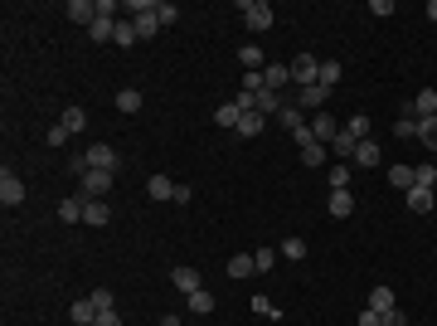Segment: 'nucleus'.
I'll list each match as a JSON object with an SVG mask.
<instances>
[{
	"instance_id": "nucleus-1",
	"label": "nucleus",
	"mask_w": 437,
	"mask_h": 326,
	"mask_svg": "<svg viewBox=\"0 0 437 326\" xmlns=\"http://www.w3.org/2000/svg\"><path fill=\"white\" fill-rule=\"evenodd\" d=\"M238 15H243V25L248 30H272V5H267V0H243V5H238Z\"/></svg>"
},
{
	"instance_id": "nucleus-2",
	"label": "nucleus",
	"mask_w": 437,
	"mask_h": 326,
	"mask_svg": "<svg viewBox=\"0 0 437 326\" xmlns=\"http://www.w3.org/2000/svg\"><path fill=\"white\" fill-rule=\"evenodd\" d=\"M287 69H292V83H301V88L321 83V59H316V54H297Z\"/></svg>"
},
{
	"instance_id": "nucleus-3",
	"label": "nucleus",
	"mask_w": 437,
	"mask_h": 326,
	"mask_svg": "<svg viewBox=\"0 0 437 326\" xmlns=\"http://www.w3.org/2000/svg\"><path fill=\"white\" fill-rule=\"evenodd\" d=\"M0 205H5V209L25 205V181H20L15 171H0Z\"/></svg>"
},
{
	"instance_id": "nucleus-4",
	"label": "nucleus",
	"mask_w": 437,
	"mask_h": 326,
	"mask_svg": "<svg viewBox=\"0 0 437 326\" xmlns=\"http://www.w3.org/2000/svg\"><path fill=\"white\" fill-rule=\"evenodd\" d=\"M83 156H88L92 171H117V146H107V141H92Z\"/></svg>"
},
{
	"instance_id": "nucleus-5",
	"label": "nucleus",
	"mask_w": 437,
	"mask_h": 326,
	"mask_svg": "<svg viewBox=\"0 0 437 326\" xmlns=\"http://www.w3.org/2000/svg\"><path fill=\"white\" fill-rule=\"evenodd\" d=\"M112 190V171H88L83 176V200H102Z\"/></svg>"
},
{
	"instance_id": "nucleus-6",
	"label": "nucleus",
	"mask_w": 437,
	"mask_h": 326,
	"mask_svg": "<svg viewBox=\"0 0 437 326\" xmlns=\"http://www.w3.org/2000/svg\"><path fill=\"white\" fill-rule=\"evenodd\" d=\"M311 137H316L321 146H331V141L340 137V127H336V117H331V113H316V117H311Z\"/></svg>"
},
{
	"instance_id": "nucleus-7",
	"label": "nucleus",
	"mask_w": 437,
	"mask_h": 326,
	"mask_svg": "<svg viewBox=\"0 0 437 326\" xmlns=\"http://www.w3.org/2000/svg\"><path fill=\"white\" fill-rule=\"evenodd\" d=\"M408 117H437V88H423L418 97H413V107H408Z\"/></svg>"
},
{
	"instance_id": "nucleus-8",
	"label": "nucleus",
	"mask_w": 437,
	"mask_h": 326,
	"mask_svg": "<svg viewBox=\"0 0 437 326\" xmlns=\"http://www.w3.org/2000/svg\"><path fill=\"white\" fill-rule=\"evenodd\" d=\"M68 20H78V25H92L97 20V0H68V10H64Z\"/></svg>"
},
{
	"instance_id": "nucleus-9",
	"label": "nucleus",
	"mask_w": 437,
	"mask_h": 326,
	"mask_svg": "<svg viewBox=\"0 0 437 326\" xmlns=\"http://www.w3.org/2000/svg\"><path fill=\"white\" fill-rule=\"evenodd\" d=\"M253 273H258L253 253H234V258H229V278H234V283H243V278H253Z\"/></svg>"
},
{
	"instance_id": "nucleus-10",
	"label": "nucleus",
	"mask_w": 437,
	"mask_h": 326,
	"mask_svg": "<svg viewBox=\"0 0 437 326\" xmlns=\"http://www.w3.org/2000/svg\"><path fill=\"white\" fill-rule=\"evenodd\" d=\"M83 209H88V200H83V195H68V200H59V220H64V224H78Z\"/></svg>"
},
{
	"instance_id": "nucleus-11",
	"label": "nucleus",
	"mask_w": 437,
	"mask_h": 326,
	"mask_svg": "<svg viewBox=\"0 0 437 326\" xmlns=\"http://www.w3.org/2000/svg\"><path fill=\"white\" fill-rule=\"evenodd\" d=\"M171 288L190 297V292H199V273H195V268H175V273H171Z\"/></svg>"
},
{
	"instance_id": "nucleus-12",
	"label": "nucleus",
	"mask_w": 437,
	"mask_h": 326,
	"mask_svg": "<svg viewBox=\"0 0 437 326\" xmlns=\"http://www.w3.org/2000/svg\"><path fill=\"white\" fill-rule=\"evenodd\" d=\"M350 161H355V166H379V161H384V151H379V141H360Z\"/></svg>"
},
{
	"instance_id": "nucleus-13",
	"label": "nucleus",
	"mask_w": 437,
	"mask_h": 326,
	"mask_svg": "<svg viewBox=\"0 0 437 326\" xmlns=\"http://www.w3.org/2000/svg\"><path fill=\"white\" fill-rule=\"evenodd\" d=\"M389 185H394V190H403V195H408V190H413V185H418V166H394V171H389Z\"/></svg>"
},
{
	"instance_id": "nucleus-14",
	"label": "nucleus",
	"mask_w": 437,
	"mask_h": 326,
	"mask_svg": "<svg viewBox=\"0 0 437 326\" xmlns=\"http://www.w3.org/2000/svg\"><path fill=\"white\" fill-rule=\"evenodd\" d=\"M262 83H267L272 93H282V83H292V69H287V64H267V69H262Z\"/></svg>"
},
{
	"instance_id": "nucleus-15",
	"label": "nucleus",
	"mask_w": 437,
	"mask_h": 326,
	"mask_svg": "<svg viewBox=\"0 0 437 326\" xmlns=\"http://www.w3.org/2000/svg\"><path fill=\"white\" fill-rule=\"evenodd\" d=\"M146 195H151V200H175V181H171V176H151V181H146Z\"/></svg>"
},
{
	"instance_id": "nucleus-16",
	"label": "nucleus",
	"mask_w": 437,
	"mask_h": 326,
	"mask_svg": "<svg viewBox=\"0 0 437 326\" xmlns=\"http://www.w3.org/2000/svg\"><path fill=\"white\" fill-rule=\"evenodd\" d=\"M325 97H331V88H321V83H311V88H301V93H297V107H301V113H306V107H321Z\"/></svg>"
},
{
	"instance_id": "nucleus-17",
	"label": "nucleus",
	"mask_w": 437,
	"mask_h": 326,
	"mask_svg": "<svg viewBox=\"0 0 437 326\" xmlns=\"http://www.w3.org/2000/svg\"><path fill=\"white\" fill-rule=\"evenodd\" d=\"M83 220H88L92 229H102L107 220H112V209H107V200H88V209H83Z\"/></svg>"
},
{
	"instance_id": "nucleus-18",
	"label": "nucleus",
	"mask_w": 437,
	"mask_h": 326,
	"mask_svg": "<svg viewBox=\"0 0 437 326\" xmlns=\"http://www.w3.org/2000/svg\"><path fill=\"white\" fill-rule=\"evenodd\" d=\"M68 316H73V321H78V326H92V321H97V316H102V312H97V307H92V297H83V302H73V307H68Z\"/></svg>"
},
{
	"instance_id": "nucleus-19",
	"label": "nucleus",
	"mask_w": 437,
	"mask_h": 326,
	"mask_svg": "<svg viewBox=\"0 0 437 326\" xmlns=\"http://www.w3.org/2000/svg\"><path fill=\"white\" fill-rule=\"evenodd\" d=\"M369 307H374L379 316L394 312V307H399V302H394V288H369Z\"/></svg>"
},
{
	"instance_id": "nucleus-20",
	"label": "nucleus",
	"mask_w": 437,
	"mask_h": 326,
	"mask_svg": "<svg viewBox=\"0 0 437 326\" xmlns=\"http://www.w3.org/2000/svg\"><path fill=\"white\" fill-rule=\"evenodd\" d=\"M277 122H282L292 137H297V132H306V122H301V107H297V102H287V107H282V113H277Z\"/></svg>"
},
{
	"instance_id": "nucleus-21",
	"label": "nucleus",
	"mask_w": 437,
	"mask_h": 326,
	"mask_svg": "<svg viewBox=\"0 0 437 326\" xmlns=\"http://www.w3.org/2000/svg\"><path fill=\"white\" fill-rule=\"evenodd\" d=\"M282 107H287V102H282V93H272V88H267V93H258V113H262V117H277Z\"/></svg>"
},
{
	"instance_id": "nucleus-22",
	"label": "nucleus",
	"mask_w": 437,
	"mask_h": 326,
	"mask_svg": "<svg viewBox=\"0 0 437 326\" xmlns=\"http://www.w3.org/2000/svg\"><path fill=\"white\" fill-rule=\"evenodd\" d=\"M331 214H336V220L355 214V195H350V190H331Z\"/></svg>"
},
{
	"instance_id": "nucleus-23",
	"label": "nucleus",
	"mask_w": 437,
	"mask_h": 326,
	"mask_svg": "<svg viewBox=\"0 0 437 326\" xmlns=\"http://www.w3.org/2000/svg\"><path fill=\"white\" fill-rule=\"evenodd\" d=\"M408 209H413V214H427V209H432V190H427V185H413V190H408Z\"/></svg>"
},
{
	"instance_id": "nucleus-24",
	"label": "nucleus",
	"mask_w": 437,
	"mask_h": 326,
	"mask_svg": "<svg viewBox=\"0 0 437 326\" xmlns=\"http://www.w3.org/2000/svg\"><path fill=\"white\" fill-rule=\"evenodd\" d=\"M88 34H92L97 44H107V39H112V34H117V20H107V15H97V20L88 25Z\"/></svg>"
},
{
	"instance_id": "nucleus-25",
	"label": "nucleus",
	"mask_w": 437,
	"mask_h": 326,
	"mask_svg": "<svg viewBox=\"0 0 437 326\" xmlns=\"http://www.w3.org/2000/svg\"><path fill=\"white\" fill-rule=\"evenodd\" d=\"M185 302H190V312H195V316H209V312H214V292H204V288H199V292H190Z\"/></svg>"
},
{
	"instance_id": "nucleus-26",
	"label": "nucleus",
	"mask_w": 437,
	"mask_h": 326,
	"mask_svg": "<svg viewBox=\"0 0 437 326\" xmlns=\"http://www.w3.org/2000/svg\"><path fill=\"white\" fill-rule=\"evenodd\" d=\"M117 113H127V117L141 113V93H136V88H122V93H117Z\"/></svg>"
},
{
	"instance_id": "nucleus-27",
	"label": "nucleus",
	"mask_w": 437,
	"mask_h": 326,
	"mask_svg": "<svg viewBox=\"0 0 437 326\" xmlns=\"http://www.w3.org/2000/svg\"><path fill=\"white\" fill-rule=\"evenodd\" d=\"M301 166H311V171H321V166H325V146H321V141L301 146Z\"/></svg>"
},
{
	"instance_id": "nucleus-28",
	"label": "nucleus",
	"mask_w": 437,
	"mask_h": 326,
	"mask_svg": "<svg viewBox=\"0 0 437 326\" xmlns=\"http://www.w3.org/2000/svg\"><path fill=\"white\" fill-rule=\"evenodd\" d=\"M262 127H267V117H262V113H243V117H238V132H243V137H258Z\"/></svg>"
},
{
	"instance_id": "nucleus-29",
	"label": "nucleus",
	"mask_w": 437,
	"mask_h": 326,
	"mask_svg": "<svg viewBox=\"0 0 437 326\" xmlns=\"http://www.w3.org/2000/svg\"><path fill=\"white\" fill-rule=\"evenodd\" d=\"M340 132H350L355 141H369V117H364V113H355V117H350V122H345Z\"/></svg>"
},
{
	"instance_id": "nucleus-30",
	"label": "nucleus",
	"mask_w": 437,
	"mask_h": 326,
	"mask_svg": "<svg viewBox=\"0 0 437 326\" xmlns=\"http://www.w3.org/2000/svg\"><path fill=\"white\" fill-rule=\"evenodd\" d=\"M418 141H423L427 151H437V117H423V122H418Z\"/></svg>"
},
{
	"instance_id": "nucleus-31",
	"label": "nucleus",
	"mask_w": 437,
	"mask_h": 326,
	"mask_svg": "<svg viewBox=\"0 0 437 326\" xmlns=\"http://www.w3.org/2000/svg\"><path fill=\"white\" fill-rule=\"evenodd\" d=\"M340 73H345V69H340L336 59H321V88H336V83H340Z\"/></svg>"
},
{
	"instance_id": "nucleus-32",
	"label": "nucleus",
	"mask_w": 437,
	"mask_h": 326,
	"mask_svg": "<svg viewBox=\"0 0 437 326\" xmlns=\"http://www.w3.org/2000/svg\"><path fill=\"white\" fill-rule=\"evenodd\" d=\"M238 59H243V73H248V69H267V64H262V49H258V44H243V49H238Z\"/></svg>"
},
{
	"instance_id": "nucleus-33",
	"label": "nucleus",
	"mask_w": 437,
	"mask_h": 326,
	"mask_svg": "<svg viewBox=\"0 0 437 326\" xmlns=\"http://www.w3.org/2000/svg\"><path fill=\"white\" fill-rule=\"evenodd\" d=\"M155 20H160V25L171 30V25L180 20V5H171V0H155Z\"/></svg>"
},
{
	"instance_id": "nucleus-34",
	"label": "nucleus",
	"mask_w": 437,
	"mask_h": 326,
	"mask_svg": "<svg viewBox=\"0 0 437 326\" xmlns=\"http://www.w3.org/2000/svg\"><path fill=\"white\" fill-rule=\"evenodd\" d=\"M238 117H243V113H238L234 102H224V107L214 113V122H218V127H234V132H238Z\"/></svg>"
},
{
	"instance_id": "nucleus-35",
	"label": "nucleus",
	"mask_w": 437,
	"mask_h": 326,
	"mask_svg": "<svg viewBox=\"0 0 437 326\" xmlns=\"http://www.w3.org/2000/svg\"><path fill=\"white\" fill-rule=\"evenodd\" d=\"M282 258L301 263V258H306V239H297V234H292V239H282Z\"/></svg>"
},
{
	"instance_id": "nucleus-36",
	"label": "nucleus",
	"mask_w": 437,
	"mask_h": 326,
	"mask_svg": "<svg viewBox=\"0 0 437 326\" xmlns=\"http://www.w3.org/2000/svg\"><path fill=\"white\" fill-rule=\"evenodd\" d=\"M64 127L68 132H83L88 127V113H83V107H64Z\"/></svg>"
},
{
	"instance_id": "nucleus-37",
	"label": "nucleus",
	"mask_w": 437,
	"mask_h": 326,
	"mask_svg": "<svg viewBox=\"0 0 437 326\" xmlns=\"http://www.w3.org/2000/svg\"><path fill=\"white\" fill-rule=\"evenodd\" d=\"M132 25H136V34H141V39H151V34L160 30V20H155V10H151V15H136Z\"/></svg>"
},
{
	"instance_id": "nucleus-38",
	"label": "nucleus",
	"mask_w": 437,
	"mask_h": 326,
	"mask_svg": "<svg viewBox=\"0 0 437 326\" xmlns=\"http://www.w3.org/2000/svg\"><path fill=\"white\" fill-rule=\"evenodd\" d=\"M112 39H117V44L127 49V44H136L141 34H136V25H132V20H117V34H112Z\"/></svg>"
},
{
	"instance_id": "nucleus-39",
	"label": "nucleus",
	"mask_w": 437,
	"mask_h": 326,
	"mask_svg": "<svg viewBox=\"0 0 437 326\" xmlns=\"http://www.w3.org/2000/svg\"><path fill=\"white\" fill-rule=\"evenodd\" d=\"M394 137H399V141H413V137H418V117H399V122H394Z\"/></svg>"
},
{
	"instance_id": "nucleus-40",
	"label": "nucleus",
	"mask_w": 437,
	"mask_h": 326,
	"mask_svg": "<svg viewBox=\"0 0 437 326\" xmlns=\"http://www.w3.org/2000/svg\"><path fill=\"white\" fill-rule=\"evenodd\" d=\"M253 263H258V273H272V263H277V248H253Z\"/></svg>"
},
{
	"instance_id": "nucleus-41",
	"label": "nucleus",
	"mask_w": 437,
	"mask_h": 326,
	"mask_svg": "<svg viewBox=\"0 0 437 326\" xmlns=\"http://www.w3.org/2000/svg\"><path fill=\"white\" fill-rule=\"evenodd\" d=\"M88 297H92V307H97V312H112V307H117V297L107 292V288H92Z\"/></svg>"
},
{
	"instance_id": "nucleus-42",
	"label": "nucleus",
	"mask_w": 437,
	"mask_h": 326,
	"mask_svg": "<svg viewBox=\"0 0 437 326\" xmlns=\"http://www.w3.org/2000/svg\"><path fill=\"white\" fill-rule=\"evenodd\" d=\"M325 176H331V190H350V166H331Z\"/></svg>"
},
{
	"instance_id": "nucleus-43",
	"label": "nucleus",
	"mask_w": 437,
	"mask_h": 326,
	"mask_svg": "<svg viewBox=\"0 0 437 326\" xmlns=\"http://www.w3.org/2000/svg\"><path fill=\"white\" fill-rule=\"evenodd\" d=\"M243 93H267V83H262V69H248V73H243Z\"/></svg>"
},
{
	"instance_id": "nucleus-44",
	"label": "nucleus",
	"mask_w": 437,
	"mask_h": 326,
	"mask_svg": "<svg viewBox=\"0 0 437 326\" xmlns=\"http://www.w3.org/2000/svg\"><path fill=\"white\" fill-rule=\"evenodd\" d=\"M355 146H360V141H355L350 132H340V137L331 141V151H336V156H355Z\"/></svg>"
},
{
	"instance_id": "nucleus-45",
	"label": "nucleus",
	"mask_w": 437,
	"mask_h": 326,
	"mask_svg": "<svg viewBox=\"0 0 437 326\" xmlns=\"http://www.w3.org/2000/svg\"><path fill=\"white\" fill-rule=\"evenodd\" d=\"M44 137H49V146H64V141H68V137H73V132H68V127H64V122H59V127H49V132H44Z\"/></svg>"
},
{
	"instance_id": "nucleus-46",
	"label": "nucleus",
	"mask_w": 437,
	"mask_h": 326,
	"mask_svg": "<svg viewBox=\"0 0 437 326\" xmlns=\"http://www.w3.org/2000/svg\"><path fill=\"white\" fill-rule=\"evenodd\" d=\"M253 312H258V316H282L277 302H267V297H253Z\"/></svg>"
},
{
	"instance_id": "nucleus-47",
	"label": "nucleus",
	"mask_w": 437,
	"mask_h": 326,
	"mask_svg": "<svg viewBox=\"0 0 437 326\" xmlns=\"http://www.w3.org/2000/svg\"><path fill=\"white\" fill-rule=\"evenodd\" d=\"M418 185H427V190H432V185H437V171H432V166H418Z\"/></svg>"
},
{
	"instance_id": "nucleus-48",
	"label": "nucleus",
	"mask_w": 437,
	"mask_h": 326,
	"mask_svg": "<svg viewBox=\"0 0 437 326\" xmlns=\"http://www.w3.org/2000/svg\"><path fill=\"white\" fill-rule=\"evenodd\" d=\"M379 321H384V316H379L374 307H364V312H360V326H379Z\"/></svg>"
},
{
	"instance_id": "nucleus-49",
	"label": "nucleus",
	"mask_w": 437,
	"mask_h": 326,
	"mask_svg": "<svg viewBox=\"0 0 437 326\" xmlns=\"http://www.w3.org/2000/svg\"><path fill=\"white\" fill-rule=\"evenodd\" d=\"M379 326H408V321H403V312L394 307V312H384V321H379Z\"/></svg>"
},
{
	"instance_id": "nucleus-50",
	"label": "nucleus",
	"mask_w": 437,
	"mask_h": 326,
	"mask_svg": "<svg viewBox=\"0 0 437 326\" xmlns=\"http://www.w3.org/2000/svg\"><path fill=\"white\" fill-rule=\"evenodd\" d=\"M92 326H122V316H117V312H102V316H97Z\"/></svg>"
},
{
	"instance_id": "nucleus-51",
	"label": "nucleus",
	"mask_w": 437,
	"mask_h": 326,
	"mask_svg": "<svg viewBox=\"0 0 437 326\" xmlns=\"http://www.w3.org/2000/svg\"><path fill=\"white\" fill-rule=\"evenodd\" d=\"M423 15H427V20L437 25V0H427V10H423Z\"/></svg>"
},
{
	"instance_id": "nucleus-52",
	"label": "nucleus",
	"mask_w": 437,
	"mask_h": 326,
	"mask_svg": "<svg viewBox=\"0 0 437 326\" xmlns=\"http://www.w3.org/2000/svg\"><path fill=\"white\" fill-rule=\"evenodd\" d=\"M160 326H185V321H180L175 312H166V321H160Z\"/></svg>"
}]
</instances>
